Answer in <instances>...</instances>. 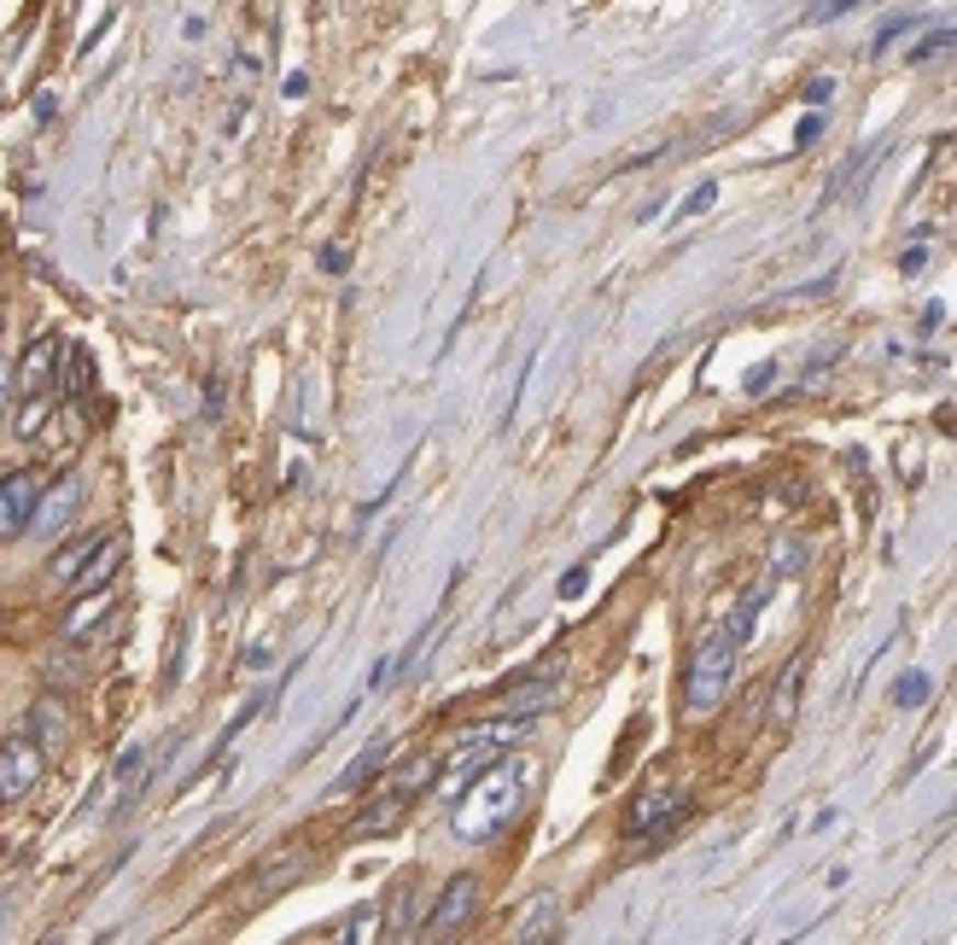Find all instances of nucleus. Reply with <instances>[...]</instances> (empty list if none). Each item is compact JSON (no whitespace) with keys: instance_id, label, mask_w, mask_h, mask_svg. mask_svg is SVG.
Wrapping results in <instances>:
<instances>
[{"instance_id":"nucleus-29","label":"nucleus","mask_w":957,"mask_h":945,"mask_svg":"<svg viewBox=\"0 0 957 945\" xmlns=\"http://www.w3.org/2000/svg\"><path fill=\"white\" fill-rule=\"evenodd\" d=\"M770 385H777V362H759V368H747V380H742V392L747 397H765Z\"/></svg>"},{"instance_id":"nucleus-40","label":"nucleus","mask_w":957,"mask_h":945,"mask_svg":"<svg viewBox=\"0 0 957 945\" xmlns=\"http://www.w3.org/2000/svg\"><path fill=\"white\" fill-rule=\"evenodd\" d=\"M899 263H905V269H911V274H916V269H923V263H928V251H923V246H911V251H905V257H899Z\"/></svg>"},{"instance_id":"nucleus-24","label":"nucleus","mask_w":957,"mask_h":945,"mask_svg":"<svg viewBox=\"0 0 957 945\" xmlns=\"http://www.w3.org/2000/svg\"><path fill=\"white\" fill-rule=\"evenodd\" d=\"M432 783H438V758H427V753H420V758H409V765H397V770H392V783H385V788L415 794V788H432Z\"/></svg>"},{"instance_id":"nucleus-22","label":"nucleus","mask_w":957,"mask_h":945,"mask_svg":"<svg viewBox=\"0 0 957 945\" xmlns=\"http://www.w3.org/2000/svg\"><path fill=\"white\" fill-rule=\"evenodd\" d=\"M47 420H53V392H35V397H24V409H18L12 432H18V438H42Z\"/></svg>"},{"instance_id":"nucleus-27","label":"nucleus","mask_w":957,"mask_h":945,"mask_svg":"<svg viewBox=\"0 0 957 945\" xmlns=\"http://www.w3.org/2000/svg\"><path fill=\"white\" fill-rule=\"evenodd\" d=\"M923 695H928V677L923 672H905L893 683V707H923Z\"/></svg>"},{"instance_id":"nucleus-3","label":"nucleus","mask_w":957,"mask_h":945,"mask_svg":"<svg viewBox=\"0 0 957 945\" xmlns=\"http://www.w3.org/2000/svg\"><path fill=\"white\" fill-rule=\"evenodd\" d=\"M526 730H531V718H514V712H503V718H491V724H473L468 735H455V747H450V758L438 765V776H444V800H455L468 783L485 765H496L508 747H520L526 741Z\"/></svg>"},{"instance_id":"nucleus-41","label":"nucleus","mask_w":957,"mask_h":945,"mask_svg":"<svg viewBox=\"0 0 957 945\" xmlns=\"http://www.w3.org/2000/svg\"><path fill=\"white\" fill-rule=\"evenodd\" d=\"M941 322H946V310H941V304H928V310H923V333H934Z\"/></svg>"},{"instance_id":"nucleus-6","label":"nucleus","mask_w":957,"mask_h":945,"mask_svg":"<svg viewBox=\"0 0 957 945\" xmlns=\"http://www.w3.org/2000/svg\"><path fill=\"white\" fill-rule=\"evenodd\" d=\"M42 770H47V747L30 730L0 741V800H24L42 783Z\"/></svg>"},{"instance_id":"nucleus-35","label":"nucleus","mask_w":957,"mask_h":945,"mask_svg":"<svg viewBox=\"0 0 957 945\" xmlns=\"http://www.w3.org/2000/svg\"><path fill=\"white\" fill-rule=\"evenodd\" d=\"M584 584H590V566H573V572L561 578V596H566V601H573V596H584Z\"/></svg>"},{"instance_id":"nucleus-12","label":"nucleus","mask_w":957,"mask_h":945,"mask_svg":"<svg viewBox=\"0 0 957 945\" xmlns=\"http://www.w3.org/2000/svg\"><path fill=\"white\" fill-rule=\"evenodd\" d=\"M77 508H82V479H77V473H65L59 485H53V491L42 496V503H35V531H42V537L65 531V526H70V514H77Z\"/></svg>"},{"instance_id":"nucleus-8","label":"nucleus","mask_w":957,"mask_h":945,"mask_svg":"<svg viewBox=\"0 0 957 945\" xmlns=\"http://www.w3.org/2000/svg\"><path fill=\"white\" fill-rule=\"evenodd\" d=\"M123 554H128V537L123 531H105L100 543H94V554L82 561V572L70 578V589L77 596H94V589H112V578L123 572Z\"/></svg>"},{"instance_id":"nucleus-28","label":"nucleus","mask_w":957,"mask_h":945,"mask_svg":"<svg viewBox=\"0 0 957 945\" xmlns=\"http://www.w3.org/2000/svg\"><path fill=\"white\" fill-rule=\"evenodd\" d=\"M946 47H952V24H941V30H934V35H923V42L911 47V65H928L934 53H946Z\"/></svg>"},{"instance_id":"nucleus-15","label":"nucleus","mask_w":957,"mask_h":945,"mask_svg":"<svg viewBox=\"0 0 957 945\" xmlns=\"http://www.w3.org/2000/svg\"><path fill=\"white\" fill-rule=\"evenodd\" d=\"M304 869H309V846H286V858H269V864L251 876V887H257L251 904H257V899H269V893H281V887H292V881L304 876Z\"/></svg>"},{"instance_id":"nucleus-5","label":"nucleus","mask_w":957,"mask_h":945,"mask_svg":"<svg viewBox=\"0 0 957 945\" xmlns=\"http://www.w3.org/2000/svg\"><path fill=\"white\" fill-rule=\"evenodd\" d=\"M689 818V794L684 788H649V794H637V806H631V818H624V841H654V846H666L672 841V829Z\"/></svg>"},{"instance_id":"nucleus-21","label":"nucleus","mask_w":957,"mask_h":945,"mask_svg":"<svg viewBox=\"0 0 957 945\" xmlns=\"http://www.w3.org/2000/svg\"><path fill=\"white\" fill-rule=\"evenodd\" d=\"M30 735L42 741V747L53 753V747H65V735H70V718H65V707L59 700H35V712H30Z\"/></svg>"},{"instance_id":"nucleus-4","label":"nucleus","mask_w":957,"mask_h":945,"mask_svg":"<svg viewBox=\"0 0 957 945\" xmlns=\"http://www.w3.org/2000/svg\"><path fill=\"white\" fill-rule=\"evenodd\" d=\"M735 648L724 630H707L701 642H695L689 654V672H684V712L689 718H712L718 707H724L730 683H735Z\"/></svg>"},{"instance_id":"nucleus-13","label":"nucleus","mask_w":957,"mask_h":945,"mask_svg":"<svg viewBox=\"0 0 957 945\" xmlns=\"http://www.w3.org/2000/svg\"><path fill=\"white\" fill-rule=\"evenodd\" d=\"M543 940H561V899L543 893L531 899L520 916H514V945H543Z\"/></svg>"},{"instance_id":"nucleus-18","label":"nucleus","mask_w":957,"mask_h":945,"mask_svg":"<svg viewBox=\"0 0 957 945\" xmlns=\"http://www.w3.org/2000/svg\"><path fill=\"white\" fill-rule=\"evenodd\" d=\"M117 614V601H112V589H94V596H82V607L70 614L59 630H65V642H94V630Z\"/></svg>"},{"instance_id":"nucleus-30","label":"nucleus","mask_w":957,"mask_h":945,"mask_svg":"<svg viewBox=\"0 0 957 945\" xmlns=\"http://www.w3.org/2000/svg\"><path fill=\"white\" fill-rule=\"evenodd\" d=\"M800 100H806V105H812V111H823V105H830V100H835V77H812V82H806V88H800Z\"/></svg>"},{"instance_id":"nucleus-19","label":"nucleus","mask_w":957,"mask_h":945,"mask_svg":"<svg viewBox=\"0 0 957 945\" xmlns=\"http://www.w3.org/2000/svg\"><path fill=\"white\" fill-rule=\"evenodd\" d=\"M59 397L70 403H82L88 397V385H94V357H88V345H65V357H59Z\"/></svg>"},{"instance_id":"nucleus-26","label":"nucleus","mask_w":957,"mask_h":945,"mask_svg":"<svg viewBox=\"0 0 957 945\" xmlns=\"http://www.w3.org/2000/svg\"><path fill=\"white\" fill-rule=\"evenodd\" d=\"M374 934H380V911H374V904H357V911L345 916V934L339 940L357 945V940H374Z\"/></svg>"},{"instance_id":"nucleus-17","label":"nucleus","mask_w":957,"mask_h":945,"mask_svg":"<svg viewBox=\"0 0 957 945\" xmlns=\"http://www.w3.org/2000/svg\"><path fill=\"white\" fill-rule=\"evenodd\" d=\"M800 683H806V654H795L783 665V677H777V689H770V724L788 730L800 718Z\"/></svg>"},{"instance_id":"nucleus-1","label":"nucleus","mask_w":957,"mask_h":945,"mask_svg":"<svg viewBox=\"0 0 957 945\" xmlns=\"http://www.w3.org/2000/svg\"><path fill=\"white\" fill-rule=\"evenodd\" d=\"M520 806H526L520 770L496 758V765H485V770H478L473 783L450 800V829H455V841H468V846H491L514 818H520Z\"/></svg>"},{"instance_id":"nucleus-34","label":"nucleus","mask_w":957,"mask_h":945,"mask_svg":"<svg viewBox=\"0 0 957 945\" xmlns=\"http://www.w3.org/2000/svg\"><path fill=\"white\" fill-rule=\"evenodd\" d=\"M316 263H322V274H345L351 269V246H322Z\"/></svg>"},{"instance_id":"nucleus-38","label":"nucleus","mask_w":957,"mask_h":945,"mask_svg":"<svg viewBox=\"0 0 957 945\" xmlns=\"http://www.w3.org/2000/svg\"><path fill=\"white\" fill-rule=\"evenodd\" d=\"M53 111H59V94H53V88H42V94H35V117H53Z\"/></svg>"},{"instance_id":"nucleus-9","label":"nucleus","mask_w":957,"mask_h":945,"mask_svg":"<svg viewBox=\"0 0 957 945\" xmlns=\"http://www.w3.org/2000/svg\"><path fill=\"white\" fill-rule=\"evenodd\" d=\"M59 357H65V345L53 339V333H42V339H30L24 362H18V392H24V397H35V392H53V380H59Z\"/></svg>"},{"instance_id":"nucleus-39","label":"nucleus","mask_w":957,"mask_h":945,"mask_svg":"<svg viewBox=\"0 0 957 945\" xmlns=\"http://www.w3.org/2000/svg\"><path fill=\"white\" fill-rule=\"evenodd\" d=\"M304 88H309V77H304V70H292V77H286V100H299Z\"/></svg>"},{"instance_id":"nucleus-25","label":"nucleus","mask_w":957,"mask_h":945,"mask_svg":"<svg viewBox=\"0 0 957 945\" xmlns=\"http://www.w3.org/2000/svg\"><path fill=\"white\" fill-rule=\"evenodd\" d=\"M88 554H94V537H77V543H65L59 554H53L47 578H53V584H70V578L82 572V561H88Z\"/></svg>"},{"instance_id":"nucleus-23","label":"nucleus","mask_w":957,"mask_h":945,"mask_svg":"<svg viewBox=\"0 0 957 945\" xmlns=\"http://www.w3.org/2000/svg\"><path fill=\"white\" fill-rule=\"evenodd\" d=\"M759 607H765V589H747V596L730 607L724 637H730V642H747V637H753V625H759Z\"/></svg>"},{"instance_id":"nucleus-33","label":"nucleus","mask_w":957,"mask_h":945,"mask_svg":"<svg viewBox=\"0 0 957 945\" xmlns=\"http://www.w3.org/2000/svg\"><path fill=\"white\" fill-rule=\"evenodd\" d=\"M770 566H777V572H800V566H806V543H788V537H783V543H777V561H770Z\"/></svg>"},{"instance_id":"nucleus-20","label":"nucleus","mask_w":957,"mask_h":945,"mask_svg":"<svg viewBox=\"0 0 957 945\" xmlns=\"http://www.w3.org/2000/svg\"><path fill=\"white\" fill-rule=\"evenodd\" d=\"M420 916H427V911H420V881L409 876V881H397L392 922H385V929H392V940H409V934H420Z\"/></svg>"},{"instance_id":"nucleus-2","label":"nucleus","mask_w":957,"mask_h":945,"mask_svg":"<svg viewBox=\"0 0 957 945\" xmlns=\"http://www.w3.org/2000/svg\"><path fill=\"white\" fill-rule=\"evenodd\" d=\"M181 747V735H170L164 747H146V741H135V747L117 753V765L105 770V783L94 788V800L82 806V818H128V811L140 806V794L153 788V776L170 765V753Z\"/></svg>"},{"instance_id":"nucleus-10","label":"nucleus","mask_w":957,"mask_h":945,"mask_svg":"<svg viewBox=\"0 0 957 945\" xmlns=\"http://www.w3.org/2000/svg\"><path fill=\"white\" fill-rule=\"evenodd\" d=\"M473 911H478V881H473V876H455V881H444V893H438L427 929H432V934H455Z\"/></svg>"},{"instance_id":"nucleus-36","label":"nucleus","mask_w":957,"mask_h":945,"mask_svg":"<svg viewBox=\"0 0 957 945\" xmlns=\"http://www.w3.org/2000/svg\"><path fill=\"white\" fill-rule=\"evenodd\" d=\"M818 135H823V117L812 111V117H800V128H795V146H812Z\"/></svg>"},{"instance_id":"nucleus-11","label":"nucleus","mask_w":957,"mask_h":945,"mask_svg":"<svg viewBox=\"0 0 957 945\" xmlns=\"http://www.w3.org/2000/svg\"><path fill=\"white\" fill-rule=\"evenodd\" d=\"M561 700V677L555 672H531V677H520L514 689L503 695V707L514 712V718H538V712H549Z\"/></svg>"},{"instance_id":"nucleus-32","label":"nucleus","mask_w":957,"mask_h":945,"mask_svg":"<svg viewBox=\"0 0 957 945\" xmlns=\"http://www.w3.org/2000/svg\"><path fill=\"white\" fill-rule=\"evenodd\" d=\"M911 24H916V18H888V24H881V30H876V42H870V53H888V47L899 42V35H905V30H911Z\"/></svg>"},{"instance_id":"nucleus-16","label":"nucleus","mask_w":957,"mask_h":945,"mask_svg":"<svg viewBox=\"0 0 957 945\" xmlns=\"http://www.w3.org/2000/svg\"><path fill=\"white\" fill-rule=\"evenodd\" d=\"M403 811H409V794H397V788H385L374 806L362 811V818L351 823V841H368V835H392V829L403 823Z\"/></svg>"},{"instance_id":"nucleus-37","label":"nucleus","mask_w":957,"mask_h":945,"mask_svg":"<svg viewBox=\"0 0 957 945\" xmlns=\"http://www.w3.org/2000/svg\"><path fill=\"white\" fill-rule=\"evenodd\" d=\"M864 7V0H830V7H818L812 18H818V24H830V18H841V12H858Z\"/></svg>"},{"instance_id":"nucleus-14","label":"nucleus","mask_w":957,"mask_h":945,"mask_svg":"<svg viewBox=\"0 0 957 945\" xmlns=\"http://www.w3.org/2000/svg\"><path fill=\"white\" fill-rule=\"evenodd\" d=\"M392 747H397V741H368V747L351 758V765L334 776V794H357V788H368L385 765H392Z\"/></svg>"},{"instance_id":"nucleus-7","label":"nucleus","mask_w":957,"mask_h":945,"mask_svg":"<svg viewBox=\"0 0 957 945\" xmlns=\"http://www.w3.org/2000/svg\"><path fill=\"white\" fill-rule=\"evenodd\" d=\"M35 503H42V479L35 473L0 479V543H12V537H24L35 526Z\"/></svg>"},{"instance_id":"nucleus-31","label":"nucleus","mask_w":957,"mask_h":945,"mask_svg":"<svg viewBox=\"0 0 957 945\" xmlns=\"http://www.w3.org/2000/svg\"><path fill=\"white\" fill-rule=\"evenodd\" d=\"M712 199H718V181H701V188L677 205V216H701V211H712Z\"/></svg>"}]
</instances>
